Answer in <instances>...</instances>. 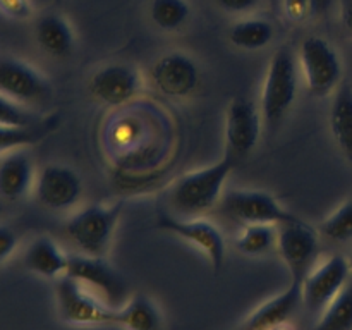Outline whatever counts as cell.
I'll return each instance as SVG.
<instances>
[{
    "mask_svg": "<svg viewBox=\"0 0 352 330\" xmlns=\"http://www.w3.org/2000/svg\"><path fill=\"white\" fill-rule=\"evenodd\" d=\"M236 158L230 153L210 167L188 172L177 179L170 191V205L182 217H203L223 196V186L234 170Z\"/></svg>",
    "mask_w": 352,
    "mask_h": 330,
    "instance_id": "obj_1",
    "label": "cell"
},
{
    "mask_svg": "<svg viewBox=\"0 0 352 330\" xmlns=\"http://www.w3.org/2000/svg\"><path fill=\"white\" fill-rule=\"evenodd\" d=\"M299 88V60L292 48L282 47L268 62L261 88L260 112L268 127L282 122L292 103L296 102Z\"/></svg>",
    "mask_w": 352,
    "mask_h": 330,
    "instance_id": "obj_2",
    "label": "cell"
},
{
    "mask_svg": "<svg viewBox=\"0 0 352 330\" xmlns=\"http://www.w3.org/2000/svg\"><path fill=\"white\" fill-rule=\"evenodd\" d=\"M122 213V203L89 205L67 220L64 232L78 253L105 258Z\"/></svg>",
    "mask_w": 352,
    "mask_h": 330,
    "instance_id": "obj_3",
    "label": "cell"
},
{
    "mask_svg": "<svg viewBox=\"0 0 352 330\" xmlns=\"http://www.w3.org/2000/svg\"><path fill=\"white\" fill-rule=\"evenodd\" d=\"M57 315L72 327H116L117 309L76 278L64 275L55 280Z\"/></svg>",
    "mask_w": 352,
    "mask_h": 330,
    "instance_id": "obj_4",
    "label": "cell"
},
{
    "mask_svg": "<svg viewBox=\"0 0 352 330\" xmlns=\"http://www.w3.org/2000/svg\"><path fill=\"white\" fill-rule=\"evenodd\" d=\"M299 69L309 93L325 96L336 91L342 79V62L330 41L322 36H308L299 48Z\"/></svg>",
    "mask_w": 352,
    "mask_h": 330,
    "instance_id": "obj_5",
    "label": "cell"
},
{
    "mask_svg": "<svg viewBox=\"0 0 352 330\" xmlns=\"http://www.w3.org/2000/svg\"><path fill=\"white\" fill-rule=\"evenodd\" d=\"M277 250L291 274V282L302 284L318 263V234L301 219L280 223L277 226Z\"/></svg>",
    "mask_w": 352,
    "mask_h": 330,
    "instance_id": "obj_6",
    "label": "cell"
},
{
    "mask_svg": "<svg viewBox=\"0 0 352 330\" xmlns=\"http://www.w3.org/2000/svg\"><path fill=\"white\" fill-rule=\"evenodd\" d=\"M65 275L81 282L112 308H120L127 301L126 282L105 258L86 256L81 253L69 254Z\"/></svg>",
    "mask_w": 352,
    "mask_h": 330,
    "instance_id": "obj_7",
    "label": "cell"
},
{
    "mask_svg": "<svg viewBox=\"0 0 352 330\" xmlns=\"http://www.w3.org/2000/svg\"><path fill=\"white\" fill-rule=\"evenodd\" d=\"M351 277L349 260L340 254H333L322 263H316L301 284L302 305L313 315H322L323 309L346 287Z\"/></svg>",
    "mask_w": 352,
    "mask_h": 330,
    "instance_id": "obj_8",
    "label": "cell"
},
{
    "mask_svg": "<svg viewBox=\"0 0 352 330\" xmlns=\"http://www.w3.org/2000/svg\"><path fill=\"white\" fill-rule=\"evenodd\" d=\"M220 208L230 219L243 223H280L292 222L298 217L278 203L277 198L265 191L232 189L220 199Z\"/></svg>",
    "mask_w": 352,
    "mask_h": 330,
    "instance_id": "obj_9",
    "label": "cell"
},
{
    "mask_svg": "<svg viewBox=\"0 0 352 330\" xmlns=\"http://www.w3.org/2000/svg\"><path fill=\"white\" fill-rule=\"evenodd\" d=\"M157 226L181 237L206 254L213 272H220L226 261V239L219 227L203 217H174L160 213Z\"/></svg>",
    "mask_w": 352,
    "mask_h": 330,
    "instance_id": "obj_10",
    "label": "cell"
},
{
    "mask_svg": "<svg viewBox=\"0 0 352 330\" xmlns=\"http://www.w3.org/2000/svg\"><path fill=\"white\" fill-rule=\"evenodd\" d=\"M150 78L155 88L167 98H188L199 85V67L184 52H167L153 62Z\"/></svg>",
    "mask_w": 352,
    "mask_h": 330,
    "instance_id": "obj_11",
    "label": "cell"
},
{
    "mask_svg": "<svg viewBox=\"0 0 352 330\" xmlns=\"http://www.w3.org/2000/svg\"><path fill=\"white\" fill-rule=\"evenodd\" d=\"M34 196L45 208L64 212L78 205L82 198V181L74 168L48 164L34 179Z\"/></svg>",
    "mask_w": 352,
    "mask_h": 330,
    "instance_id": "obj_12",
    "label": "cell"
},
{
    "mask_svg": "<svg viewBox=\"0 0 352 330\" xmlns=\"http://www.w3.org/2000/svg\"><path fill=\"white\" fill-rule=\"evenodd\" d=\"M0 93L21 105H31L45 102L52 88L34 65L16 57H0Z\"/></svg>",
    "mask_w": 352,
    "mask_h": 330,
    "instance_id": "obj_13",
    "label": "cell"
},
{
    "mask_svg": "<svg viewBox=\"0 0 352 330\" xmlns=\"http://www.w3.org/2000/svg\"><path fill=\"white\" fill-rule=\"evenodd\" d=\"M143 88L141 74L134 65L113 62L100 67L89 78L88 89L95 100L109 107H120L136 98Z\"/></svg>",
    "mask_w": 352,
    "mask_h": 330,
    "instance_id": "obj_14",
    "label": "cell"
},
{
    "mask_svg": "<svg viewBox=\"0 0 352 330\" xmlns=\"http://www.w3.org/2000/svg\"><path fill=\"white\" fill-rule=\"evenodd\" d=\"M261 133V112L251 100L234 98L226 112L227 153L236 160L246 157L256 146Z\"/></svg>",
    "mask_w": 352,
    "mask_h": 330,
    "instance_id": "obj_15",
    "label": "cell"
},
{
    "mask_svg": "<svg viewBox=\"0 0 352 330\" xmlns=\"http://www.w3.org/2000/svg\"><path fill=\"white\" fill-rule=\"evenodd\" d=\"M301 284L291 282V285L285 291H282L280 294L274 296L261 306H258L248 316L241 330H272L275 327L289 323V320L294 315L296 309L301 306Z\"/></svg>",
    "mask_w": 352,
    "mask_h": 330,
    "instance_id": "obj_16",
    "label": "cell"
},
{
    "mask_svg": "<svg viewBox=\"0 0 352 330\" xmlns=\"http://www.w3.org/2000/svg\"><path fill=\"white\" fill-rule=\"evenodd\" d=\"M34 164L30 153L14 150L0 160V196L6 199H19L34 186Z\"/></svg>",
    "mask_w": 352,
    "mask_h": 330,
    "instance_id": "obj_17",
    "label": "cell"
},
{
    "mask_svg": "<svg viewBox=\"0 0 352 330\" xmlns=\"http://www.w3.org/2000/svg\"><path fill=\"white\" fill-rule=\"evenodd\" d=\"M69 254L52 237H36L24 253V267L43 278L57 280L67 274Z\"/></svg>",
    "mask_w": 352,
    "mask_h": 330,
    "instance_id": "obj_18",
    "label": "cell"
},
{
    "mask_svg": "<svg viewBox=\"0 0 352 330\" xmlns=\"http://www.w3.org/2000/svg\"><path fill=\"white\" fill-rule=\"evenodd\" d=\"M34 38L41 50L54 58H67L74 50V31L60 14H45L38 19Z\"/></svg>",
    "mask_w": 352,
    "mask_h": 330,
    "instance_id": "obj_19",
    "label": "cell"
},
{
    "mask_svg": "<svg viewBox=\"0 0 352 330\" xmlns=\"http://www.w3.org/2000/svg\"><path fill=\"white\" fill-rule=\"evenodd\" d=\"M116 327L122 330H162V315L153 299L136 294L117 308Z\"/></svg>",
    "mask_w": 352,
    "mask_h": 330,
    "instance_id": "obj_20",
    "label": "cell"
},
{
    "mask_svg": "<svg viewBox=\"0 0 352 330\" xmlns=\"http://www.w3.org/2000/svg\"><path fill=\"white\" fill-rule=\"evenodd\" d=\"M330 129L342 153L352 162V86L347 82L340 85L333 95Z\"/></svg>",
    "mask_w": 352,
    "mask_h": 330,
    "instance_id": "obj_21",
    "label": "cell"
},
{
    "mask_svg": "<svg viewBox=\"0 0 352 330\" xmlns=\"http://www.w3.org/2000/svg\"><path fill=\"white\" fill-rule=\"evenodd\" d=\"M274 36V24L261 17L237 21L229 33V40L241 50H261L270 45Z\"/></svg>",
    "mask_w": 352,
    "mask_h": 330,
    "instance_id": "obj_22",
    "label": "cell"
},
{
    "mask_svg": "<svg viewBox=\"0 0 352 330\" xmlns=\"http://www.w3.org/2000/svg\"><path fill=\"white\" fill-rule=\"evenodd\" d=\"M277 244V226L248 223L236 237V248L246 256H261Z\"/></svg>",
    "mask_w": 352,
    "mask_h": 330,
    "instance_id": "obj_23",
    "label": "cell"
},
{
    "mask_svg": "<svg viewBox=\"0 0 352 330\" xmlns=\"http://www.w3.org/2000/svg\"><path fill=\"white\" fill-rule=\"evenodd\" d=\"M311 330H352V277L337 298L323 309Z\"/></svg>",
    "mask_w": 352,
    "mask_h": 330,
    "instance_id": "obj_24",
    "label": "cell"
},
{
    "mask_svg": "<svg viewBox=\"0 0 352 330\" xmlns=\"http://www.w3.org/2000/svg\"><path fill=\"white\" fill-rule=\"evenodd\" d=\"M150 17L162 31H177L191 17L188 0H151Z\"/></svg>",
    "mask_w": 352,
    "mask_h": 330,
    "instance_id": "obj_25",
    "label": "cell"
},
{
    "mask_svg": "<svg viewBox=\"0 0 352 330\" xmlns=\"http://www.w3.org/2000/svg\"><path fill=\"white\" fill-rule=\"evenodd\" d=\"M320 230L336 243H347L352 239V199L342 203L332 215L327 217Z\"/></svg>",
    "mask_w": 352,
    "mask_h": 330,
    "instance_id": "obj_26",
    "label": "cell"
},
{
    "mask_svg": "<svg viewBox=\"0 0 352 330\" xmlns=\"http://www.w3.org/2000/svg\"><path fill=\"white\" fill-rule=\"evenodd\" d=\"M43 131L38 126L33 127H10L0 126V153L21 150L31 146L43 138Z\"/></svg>",
    "mask_w": 352,
    "mask_h": 330,
    "instance_id": "obj_27",
    "label": "cell"
},
{
    "mask_svg": "<svg viewBox=\"0 0 352 330\" xmlns=\"http://www.w3.org/2000/svg\"><path fill=\"white\" fill-rule=\"evenodd\" d=\"M0 126L10 127H33L34 124L33 116L21 103L7 98L0 93Z\"/></svg>",
    "mask_w": 352,
    "mask_h": 330,
    "instance_id": "obj_28",
    "label": "cell"
},
{
    "mask_svg": "<svg viewBox=\"0 0 352 330\" xmlns=\"http://www.w3.org/2000/svg\"><path fill=\"white\" fill-rule=\"evenodd\" d=\"M31 0H0V14L12 21H26L33 16Z\"/></svg>",
    "mask_w": 352,
    "mask_h": 330,
    "instance_id": "obj_29",
    "label": "cell"
},
{
    "mask_svg": "<svg viewBox=\"0 0 352 330\" xmlns=\"http://www.w3.org/2000/svg\"><path fill=\"white\" fill-rule=\"evenodd\" d=\"M315 0H284V12L294 23H302L313 12Z\"/></svg>",
    "mask_w": 352,
    "mask_h": 330,
    "instance_id": "obj_30",
    "label": "cell"
},
{
    "mask_svg": "<svg viewBox=\"0 0 352 330\" xmlns=\"http://www.w3.org/2000/svg\"><path fill=\"white\" fill-rule=\"evenodd\" d=\"M220 9L229 14H248L253 12L261 0H217Z\"/></svg>",
    "mask_w": 352,
    "mask_h": 330,
    "instance_id": "obj_31",
    "label": "cell"
},
{
    "mask_svg": "<svg viewBox=\"0 0 352 330\" xmlns=\"http://www.w3.org/2000/svg\"><path fill=\"white\" fill-rule=\"evenodd\" d=\"M17 248V236L10 227L0 226V263L6 261Z\"/></svg>",
    "mask_w": 352,
    "mask_h": 330,
    "instance_id": "obj_32",
    "label": "cell"
},
{
    "mask_svg": "<svg viewBox=\"0 0 352 330\" xmlns=\"http://www.w3.org/2000/svg\"><path fill=\"white\" fill-rule=\"evenodd\" d=\"M340 19L352 36V0H340Z\"/></svg>",
    "mask_w": 352,
    "mask_h": 330,
    "instance_id": "obj_33",
    "label": "cell"
},
{
    "mask_svg": "<svg viewBox=\"0 0 352 330\" xmlns=\"http://www.w3.org/2000/svg\"><path fill=\"white\" fill-rule=\"evenodd\" d=\"M272 330H294V329H292V327L289 325V323H284V325H280V327H275V329H272Z\"/></svg>",
    "mask_w": 352,
    "mask_h": 330,
    "instance_id": "obj_34",
    "label": "cell"
},
{
    "mask_svg": "<svg viewBox=\"0 0 352 330\" xmlns=\"http://www.w3.org/2000/svg\"><path fill=\"white\" fill-rule=\"evenodd\" d=\"M349 265H351V270H352V256L349 258Z\"/></svg>",
    "mask_w": 352,
    "mask_h": 330,
    "instance_id": "obj_35",
    "label": "cell"
}]
</instances>
